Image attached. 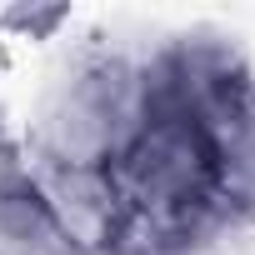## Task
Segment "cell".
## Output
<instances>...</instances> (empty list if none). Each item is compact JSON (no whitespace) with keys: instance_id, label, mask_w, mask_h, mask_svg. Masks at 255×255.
Here are the masks:
<instances>
[{"instance_id":"1","label":"cell","mask_w":255,"mask_h":255,"mask_svg":"<svg viewBox=\"0 0 255 255\" xmlns=\"http://www.w3.org/2000/svg\"><path fill=\"white\" fill-rule=\"evenodd\" d=\"M170 70L135 100V125L115 130L100 155V205L125 235L190 230L230 185L235 120L210 85Z\"/></svg>"}]
</instances>
